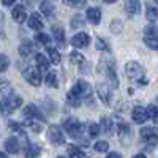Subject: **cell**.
<instances>
[{
  "label": "cell",
  "mask_w": 158,
  "mask_h": 158,
  "mask_svg": "<svg viewBox=\"0 0 158 158\" xmlns=\"http://www.w3.org/2000/svg\"><path fill=\"white\" fill-rule=\"evenodd\" d=\"M68 103L71 104V106L77 108L81 106V101L82 100H87V101H92V87L89 82L85 81H77L71 90L68 92Z\"/></svg>",
  "instance_id": "cell-1"
},
{
  "label": "cell",
  "mask_w": 158,
  "mask_h": 158,
  "mask_svg": "<svg viewBox=\"0 0 158 158\" xmlns=\"http://www.w3.org/2000/svg\"><path fill=\"white\" fill-rule=\"evenodd\" d=\"M63 127H65V131L74 139L82 135V123L79 122L77 118H74V117L67 118V120L63 122Z\"/></svg>",
  "instance_id": "cell-2"
},
{
  "label": "cell",
  "mask_w": 158,
  "mask_h": 158,
  "mask_svg": "<svg viewBox=\"0 0 158 158\" xmlns=\"http://www.w3.org/2000/svg\"><path fill=\"white\" fill-rule=\"evenodd\" d=\"M2 104V109L5 112H13L15 109L21 108V104H22V98L19 95H15V94H10L3 98V101L0 103Z\"/></svg>",
  "instance_id": "cell-3"
},
{
  "label": "cell",
  "mask_w": 158,
  "mask_h": 158,
  "mask_svg": "<svg viewBox=\"0 0 158 158\" xmlns=\"http://www.w3.org/2000/svg\"><path fill=\"white\" fill-rule=\"evenodd\" d=\"M141 139L146 142L149 147L158 146V131H156V128H152V127L142 128L141 130Z\"/></svg>",
  "instance_id": "cell-4"
},
{
  "label": "cell",
  "mask_w": 158,
  "mask_h": 158,
  "mask_svg": "<svg viewBox=\"0 0 158 158\" xmlns=\"http://www.w3.org/2000/svg\"><path fill=\"white\" fill-rule=\"evenodd\" d=\"M22 73H24V79L27 81L29 84H32V85H35V87H38L40 84H41V71H40L38 68H35V67H27V68H24L22 70Z\"/></svg>",
  "instance_id": "cell-5"
},
{
  "label": "cell",
  "mask_w": 158,
  "mask_h": 158,
  "mask_svg": "<svg viewBox=\"0 0 158 158\" xmlns=\"http://www.w3.org/2000/svg\"><path fill=\"white\" fill-rule=\"evenodd\" d=\"M48 139L54 144V146H63V144H65V135H63L62 128H59L56 125L49 127V130H48Z\"/></svg>",
  "instance_id": "cell-6"
},
{
  "label": "cell",
  "mask_w": 158,
  "mask_h": 158,
  "mask_svg": "<svg viewBox=\"0 0 158 158\" xmlns=\"http://www.w3.org/2000/svg\"><path fill=\"white\" fill-rule=\"evenodd\" d=\"M125 73L128 74L130 79H138V77H141L144 74V68L138 62H128L125 65Z\"/></svg>",
  "instance_id": "cell-7"
},
{
  "label": "cell",
  "mask_w": 158,
  "mask_h": 158,
  "mask_svg": "<svg viewBox=\"0 0 158 158\" xmlns=\"http://www.w3.org/2000/svg\"><path fill=\"white\" fill-rule=\"evenodd\" d=\"M24 117H25V120H27V118H35V120L44 122L43 114L40 112V109L35 106V104H27V106L24 108Z\"/></svg>",
  "instance_id": "cell-8"
},
{
  "label": "cell",
  "mask_w": 158,
  "mask_h": 158,
  "mask_svg": "<svg viewBox=\"0 0 158 158\" xmlns=\"http://www.w3.org/2000/svg\"><path fill=\"white\" fill-rule=\"evenodd\" d=\"M117 135H118V138H120V141H122L123 146H127L128 141H130V138H131V128H130V125L120 122V123L117 125Z\"/></svg>",
  "instance_id": "cell-9"
},
{
  "label": "cell",
  "mask_w": 158,
  "mask_h": 158,
  "mask_svg": "<svg viewBox=\"0 0 158 158\" xmlns=\"http://www.w3.org/2000/svg\"><path fill=\"white\" fill-rule=\"evenodd\" d=\"M89 43H90V36H89L85 32H81V33H77V35H74V36L71 38V44H73L74 48H77V49L89 46Z\"/></svg>",
  "instance_id": "cell-10"
},
{
  "label": "cell",
  "mask_w": 158,
  "mask_h": 158,
  "mask_svg": "<svg viewBox=\"0 0 158 158\" xmlns=\"http://www.w3.org/2000/svg\"><path fill=\"white\" fill-rule=\"evenodd\" d=\"M131 117H133V122L135 123H138V125H141V123H144L147 120V111L144 109L142 106H136L135 109H133V112H131Z\"/></svg>",
  "instance_id": "cell-11"
},
{
  "label": "cell",
  "mask_w": 158,
  "mask_h": 158,
  "mask_svg": "<svg viewBox=\"0 0 158 158\" xmlns=\"http://www.w3.org/2000/svg\"><path fill=\"white\" fill-rule=\"evenodd\" d=\"M52 29V35H54V40L57 41V44L60 48H65V44H67V35H65V30L62 27H59V25H54Z\"/></svg>",
  "instance_id": "cell-12"
},
{
  "label": "cell",
  "mask_w": 158,
  "mask_h": 158,
  "mask_svg": "<svg viewBox=\"0 0 158 158\" xmlns=\"http://www.w3.org/2000/svg\"><path fill=\"white\" fill-rule=\"evenodd\" d=\"M97 92H98V97L101 98V101H103L104 104H109V100H111V90H109L108 84L98 82V85H97Z\"/></svg>",
  "instance_id": "cell-13"
},
{
  "label": "cell",
  "mask_w": 158,
  "mask_h": 158,
  "mask_svg": "<svg viewBox=\"0 0 158 158\" xmlns=\"http://www.w3.org/2000/svg\"><path fill=\"white\" fill-rule=\"evenodd\" d=\"M11 18H13V21H15V22L22 24V22L25 21V18H27L25 8H24L22 5H16L15 8H13V11H11Z\"/></svg>",
  "instance_id": "cell-14"
},
{
  "label": "cell",
  "mask_w": 158,
  "mask_h": 158,
  "mask_svg": "<svg viewBox=\"0 0 158 158\" xmlns=\"http://www.w3.org/2000/svg\"><path fill=\"white\" fill-rule=\"evenodd\" d=\"M85 15H87V21L90 24H94V25H98L100 24V21H101V11H100V8L92 6V8L87 10Z\"/></svg>",
  "instance_id": "cell-15"
},
{
  "label": "cell",
  "mask_w": 158,
  "mask_h": 158,
  "mask_svg": "<svg viewBox=\"0 0 158 158\" xmlns=\"http://www.w3.org/2000/svg\"><path fill=\"white\" fill-rule=\"evenodd\" d=\"M125 10L130 16H136L141 13V2L139 0H127L125 2Z\"/></svg>",
  "instance_id": "cell-16"
},
{
  "label": "cell",
  "mask_w": 158,
  "mask_h": 158,
  "mask_svg": "<svg viewBox=\"0 0 158 158\" xmlns=\"http://www.w3.org/2000/svg\"><path fill=\"white\" fill-rule=\"evenodd\" d=\"M104 68H106V74L111 79L112 85L114 87H118V77H117V68H115V65L112 62H108L106 65H104Z\"/></svg>",
  "instance_id": "cell-17"
},
{
  "label": "cell",
  "mask_w": 158,
  "mask_h": 158,
  "mask_svg": "<svg viewBox=\"0 0 158 158\" xmlns=\"http://www.w3.org/2000/svg\"><path fill=\"white\" fill-rule=\"evenodd\" d=\"M5 149L8 153H18L21 150V141L18 138H8L5 141Z\"/></svg>",
  "instance_id": "cell-18"
},
{
  "label": "cell",
  "mask_w": 158,
  "mask_h": 158,
  "mask_svg": "<svg viewBox=\"0 0 158 158\" xmlns=\"http://www.w3.org/2000/svg\"><path fill=\"white\" fill-rule=\"evenodd\" d=\"M33 52H36V46L32 41H25V43H22L19 46V54L22 57H29V56L33 54Z\"/></svg>",
  "instance_id": "cell-19"
},
{
  "label": "cell",
  "mask_w": 158,
  "mask_h": 158,
  "mask_svg": "<svg viewBox=\"0 0 158 158\" xmlns=\"http://www.w3.org/2000/svg\"><path fill=\"white\" fill-rule=\"evenodd\" d=\"M29 27L33 29V30H41L43 29V21H41L38 13H32L29 16Z\"/></svg>",
  "instance_id": "cell-20"
},
{
  "label": "cell",
  "mask_w": 158,
  "mask_h": 158,
  "mask_svg": "<svg viewBox=\"0 0 158 158\" xmlns=\"http://www.w3.org/2000/svg\"><path fill=\"white\" fill-rule=\"evenodd\" d=\"M24 155H25V158H36V156H40V147L38 146H33V144H30V142H27L25 144V147H24Z\"/></svg>",
  "instance_id": "cell-21"
},
{
  "label": "cell",
  "mask_w": 158,
  "mask_h": 158,
  "mask_svg": "<svg viewBox=\"0 0 158 158\" xmlns=\"http://www.w3.org/2000/svg\"><path fill=\"white\" fill-rule=\"evenodd\" d=\"M35 62H36V68H38L40 71H48V70H49L51 62H49L43 54H36V56H35Z\"/></svg>",
  "instance_id": "cell-22"
},
{
  "label": "cell",
  "mask_w": 158,
  "mask_h": 158,
  "mask_svg": "<svg viewBox=\"0 0 158 158\" xmlns=\"http://www.w3.org/2000/svg\"><path fill=\"white\" fill-rule=\"evenodd\" d=\"M112 128H114V122L111 120L109 117H101L100 122V130L106 135H112Z\"/></svg>",
  "instance_id": "cell-23"
},
{
  "label": "cell",
  "mask_w": 158,
  "mask_h": 158,
  "mask_svg": "<svg viewBox=\"0 0 158 158\" xmlns=\"http://www.w3.org/2000/svg\"><path fill=\"white\" fill-rule=\"evenodd\" d=\"M68 156L70 158H87V153L82 150V149H79L77 146H68Z\"/></svg>",
  "instance_id": "cell-24"
},
{
  "label": "cell",
  "mask_w": 158,
  "mask_h": 158,
  "mask_svg": "<svg viewBox=\"0 0 158 158\" xmlns=\"http://www.w3.org/2000/svg\"><path fill=\"white\" fill-rule=\"evenodd\" d=\"M54 5H52L51 2H43L41 5H40V11L43 13V15L46 16V18H51L52 15H54Z\"/></svg>",
  "instance_id": "cell-25"
},
{
  "label": "cell",
  "mask_w": 158,
  "mask_h": 158,
  "mask_svg": "<svg viewBox=\"0 0 158 158\" xmlns=\"http://www.w3.org/2000/svg\"><path fill=\"white\" fill-rule=\"evenodd\" d=\"M46 85L48 87H54V89L59 87V79H57V73L56 71H49L48 73V76H46Z\"/></svg>",
  "instance_id": "cell-26"
},
{
  "label": "cell",
  "mask_w": 158,
  "mask_h": 158,
  "mask_svg": "<svg viewBox=\"0 0 158 158\" xmlns=\"http://www.w3.org/2000/svg\"><path fill=\"white\" fill-rule=\"evenodd\" d=\"M144 43H146L150 49L158 51V35H146L144 36Z\"/></svg>",
  "instance_id": "cell-27"
},
{
  "label": "cell",
  "mask_w": 158,
  "mask_h": 158,
  "mask_svg": "<svg viewBox=\"0 0 158 158\" xmlns=\"http://www.w3.org/2000/svg\"><path fill=\"white\" fill-rule=\"evenodd\" d=\"M48 54H49V62H51L52 65H59V63H60V54H59L57 49L48 48Z\"/></svg>",
  "instance_id": "cell-28"
},
{
  "label": "cell",
  "mask_w": 158,
  "mask_h": 158,
  "mask_svg": "<svg viewBox=\"0 0 158 158\" xmlns=\"http://www.w3.org/2000/svg\"><path fill=\"white\" fill-rule=\"evenodd\" d=\"M25 123H27V127H30L35 133H40V131L43 130V122L41 120H35V118H27L25 120Z\"/></svg>",
  "instance_id": "cell-29"
},
{
  "label": "cell",
  "mask_w": 158,
  "mask_h": 158,
  "mask_svg": "<svg viewBox=\"0 0 158 158\" xmlns=\"http://www.w3.org/2000/svg\"><path fill=\"white\" fill-rule=\"evenodd\" d=\"M146 111H147V117L150 118V120H152L153 123H158V106H155V104H150Z\"/></svg>",
  "instance_id": "cell-30"
},
{
  "label": "cell",
  "mask_w": 158,
  "mask_h": 158,
  "mask_svg": "<svg viewBox=\"0 0 158 158\" xmlns=\"http://www.w3.org/2000/svg\"><path fill=\"white\" fill-rule=\"evenodd\" d=\"M87 131H89V136L90 138H97L98 135H100V125L98 123H95V122H90L89 123V127H87Z\"/></svg>",
  "instance_id": "cell-31"
},
{
  "label": "cell",
  "mask_w": 158,
  "mask_h": 158,
  "mask_svg": "<svg viewBox=\"0 0 158 158\" xmlns=\"http://www.w3.org/2000/svg\"><path fill=\"white\" fill-rule=\"evenodd\" d=\"M35 41H36L38 44L49 46V43H51V38H49V35H46V33H36V35H35Z\"/></svg>",
  "instance_id": "cell-32"
},
{
  "label": "cell",
  "mask_w": 158,
  "mask_h": 158,
  "mask_svg": "<svg viewBox=\"0 0 158 158\" xmlns=\"http://www.w3.org/2000/svg\"><path fill=\"white\" fill-rule=\"evenodd\" d=\"M146 16H147V19H149V21L156 22V21H158V8H155V6H147V13H146Z\"/></svg>",
  "instance_id": "cell-33"
},
{
  "label": "cell",
  "mask_w": 158,
  "mask_h": 158,
  "mask_svg": "<svg viewBox=\"0 0 158 158\" xmlns=\"http://www.w3.org/2000/svg\"><path fill=\"white\" fill-rule=\"evenodd\" d=\"M70 62L73 65H81V63H84V56L81 54V52H71L70 54Z\"/></svg>",
  "instance_id": "cell-34"
},
{
  "label": "cell",
  "mask_w": 158,
  "mask_h": 158,
  "mask_svg": "<svg viewBox=\"0 0 158 158\" xmlns=\"http://www.w3.org/2000/svg\"><path fill=\"white\" fill-rule=\"evenodd\" d=\"M8 127H10V130H11V131H15V133H19L21 136H27L21 123H18V122H10V123H8Z\"/></svg>",
  "instance_id": "cell-35"
},
{
  "label": "cell",
  "mask_w": 158,
  "mask_h": 158,
  "mask_svg": "<svg viewBox=\"0 0 158 158\" xmlns=\"http://www.w3.org/2000/svg\"><path fill=\"white\" fill-rule=\"evenodd\" d=\"M94 149L97 152H100V153H104V152H108V149H109V142L108 141H97Z\"/></svg>",
  "instance_id": "cell-36"
},
{
  "label": "cell",
  "mask_w": 158,
  "mask_h": 158,
  "mask_svg": "<svg viewBox=\"0 0 158 158\" xmlns=\"http://www.w3.org/2000/svg\"><path fill=\"white\" fill-rule=\"evenodd\" d=\"M84 25V18L81 15H76L71 19V29H77V27H82Z\"/></svg>",
  "instance_id": "cell-37"
},
{
  "label": "cell",
  "mask_w": 158,
  "mask_h": 158,
  "mask_svg": "<svg viewBox=\"0 0 158 158\" xmlns=\"http://www.w3.org/2000/svg\"><path fill=\"white\" fill-rule=\"evenodd\" d=\"M10 67V59L5 56V54H0V71H6Z\"/></svg>",
  "instance_id": "cell-38"
},
{
  "label": "cell",
  "mask_w": 158,
  "mask_h": 158,
  "mask_svg": "<svg viewBox=\"0 0 158 158\" xmlns=\"http://www.w3.org/2000/svg\"><path fill=\"white\" fill-rule=\"evenodd\" d=\"M65 3L73 8H82L85 5V0H65Z\"/></svg>",
  "instance_id": "cell-39"
},
{
  "label": "cell",
  "mask_w": 158,
  "mask_h": 158,
  "mask_svg": "<svg viewBox=\"0 0 158 158\" xmlns=\"http://www.w3.org/2000/svg\"><path fill=\"white\" fill-rule=\"evenodd\" d=\"M111 32L112 33H120L122 32V21H118V19L112 21L111 22Z\"/></svg>",
  "instance_id": "cell-40"
},
{
  "label": "cell",
  "mask_w": 158,
  "mask_h": 158,
  "mask_svg": "<svg viewBox=\"0 0 158 158\" xmlns=\"http://www.w3.org/2000/svg\"><path fill=\"white\" fill-rule=\"evenodd\" d=\"M97 49L98 51H109V46H108V43L106 41H104V40H101V38H98L97 40Z\"/></svg>",
  "instance_id": "cell-41"
},
{
  "label": "cell",
  "mask_w": 158,
  "mask_h": 158,
  "mask_svg": "<svg viewBox=\"0 0 158 158\" xmlns=\"http://www.w3.org/2000/svg\"><path fill=\"white\" fill-rule=\"evenodd\" d=\"M146 35H158V27L156 25H147L146 27Z\"/></svg>",
  "instance_id": "cell-42"
},
{
  "label": "cell",
  "mask_w": 158,
  "mask_h": 158,
  "mask_svg": "<svg viewBox=\"0 0 158 158\" xmlns=\"http://www.w3.org/2000/svg\"><path fill=\"white\" fill-rule=\"evenodd\" d=\"M15 2H16V0H2V3H3L5 6H11Z\"/></svg>",
  "instance_id": "cell-43"
},
{
  "label": "cell",
  "mask_w": 158,
  "mask_h": 158,
  "mask_svg": "<svg viewBox=\"0 0 158 158\" xmlns=\"http://www.w3.org/2000/svg\"><path fill=\"white\" fill-rule=\"evenodd\" d=\"M106 158H122V155H120V153H115V152H112V153H109Z\"/></svg>",
  "instance_id": "cell-44"
},
{
  "label": "cell",
  "mask_w": 158,
  "mask_h": 158,
  "mask_svg": "<svg viewBox=\"0 0 158 158\" xmlns=\"http://www.w3.org/2000/svg\"><path fill=\"white\" fill-rule=\"evenodd\" d=\"M133 158H147L146 155H144V153H138V155H135Z\"/></svg>",
  "instance_id": "cell-45"
},
{
  "label": "cell",
  "mask_w": 158,
  "mask_h": 158,
  "mask_svg": "<svg viewBox=\"0 0 158 158\" xmlns=\"http://www.w3.org/2000/svg\"><path fill=\"white\" fill-rule=\"evenodd\" d=\"M103 2H106V3H115L117 0H103Z\"/></svg>",
  "instance_id": "cell-46"
},
{
  "label": "cell",
  "mask_w": 158,
  "mask_h": 158,
  "mask_svg": "<svg viewBox=\"0 0 158 158\" xmlns=\"http://www.w3.org/2000/svg\"><path fill=\"white\" fill-rule=\"evenodd\" d=\"M0 158H8V155L3 153V152H0Z\"/></svg>",
  "instance_id": "cell-47"
},
{
  "label": "cell",
  "mask_w": 158,
  "mask_h": 158,
  "mask_svg": "<svg viewBox=\"0 0 158 158\" xmlns=\"http://www.w3.org/2000/svg\"><path fill=\"white\" fill-rule=\"evenodd\" d=\"M57 158H65V156H57Z\"/></svg>",
  "instance_id": "cell-48"
},
{
  "label": "cell",
  "mask_w": 158,
  "mask_h": 158,
  "mask_svg": "<svg viewBox=\"0 0 158 158\" xmlns=\"http://www.w3.org/2000/svg\"><path fill=\"white\" fill-rule=\"evenodd\" d=\"M155 2H156V3H158V0H155Z\"/></svg>",
  "instance_id": "cell-49"
},
{
  "label": "cell",
  "mask_w": 158,
  "mask_h": 158,
  "mask_svg": "<svg viewBox=\"0 0 158 158\" xmlns=\"http://www.w3.org/2000/svg\"><path fill=\"white\" fill-rule=\"evenodd\" d=\"M156 103H158V98H156Z\"/></svg>",
  "instance_id": "cell-50"
}]
</instances>
